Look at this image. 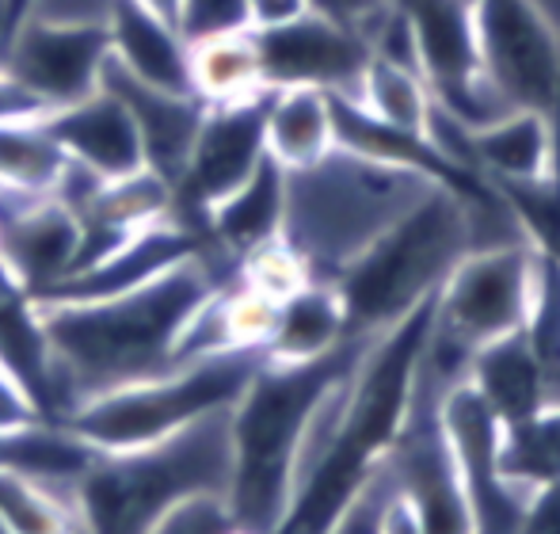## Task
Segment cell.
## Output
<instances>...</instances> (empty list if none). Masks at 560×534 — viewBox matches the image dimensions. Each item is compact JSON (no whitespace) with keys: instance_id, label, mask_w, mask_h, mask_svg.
Returning <instances> with one entry per match:
<instances>
[{"instance_id":"cell-8","label":"cell","mask_w":560,"mask_h":534,"mask_svg":"<svg viewBox=\"0 0 560 534\" xmlns=\"http://www.w3.org/2000/svg\"><path fill=\"white\" fill-rule=\"evenodd\" d=\"M480 69L508 112H560V31L534 0H472Z\"/></svg>"},{"instance_id":"cell-37","label":"cell","mask_w":560,"mask_h":534,"mask_svg":"<svg viewBox=\"0 0 560 534\" xmlns=\"http://www.w3.org/2000/svg\"><path fill=\"white\" fill-rule=\"evenodd\" d=\"M518 534H560V481L530 489Z\"/></svg>"},{"instance_id":"cell-38","label":"cell","mask_w":560,"mask_h":534,"mask_svg":"<svg viewBox=\"0 0 560 534\" xmlns=\"http://www.w3.org/2000/svg\"><path fill=\"white\" fill-rule=\"evenodd\" d=\"M385 534H420V527H416V520H412V512H408V504L397 497V489L389 492V504H385Z\"/></svg>"},{"instance_id":"cell-41","label":"cell","mask_w":560,"mask_h":534,"mask_svg":"<svg viewBox=\"0 0 560 534\" xmlns=\"http://www.w3.org/2000/svg\"><path fill=\"white\" fill-rule=\"evenodd\" d=\"M553 130H557V172H553V176H560V112H557V119H553Z\"/></svg>"},{"instance_id":"cell-27","label":"cell","mask_w":560,"mask_h":534,"mask_svg":"<svg viewBox=\"0 0 560 534\" xmlns=\"http://www.w3.org/2000/svg\"><path fill=\"white\" fill-rule=\"evenodd\" d=\"M359 100L362 107L377 115V119L393 123V127L405 130H423L428 134V115H431V92L423 84L420 69L408 66V61H393L382 54H370L366 73L359 84Z\"/></svg>"},{"instance_id":"cell-19","label":"cell","mask_w":560,"mask_h":534,"mask_svg":"<svg viewBox=\"0 0 560 534\" xmlns=\"http://www.w3.org/2000/svg\"><path fill=\"white\" fill-rule=\"evenodd\" d=\"M282 218H287V169L267 156L233 195H225L207 218H202V241L229 264L244 260L259 245L282 237Z\"/></svg>"},{"instance_id":"cell-28","label":"cell","mask_w":560,"mask_h":534,"mask_svg":"<svg viewBox=\"0 0 560 534\" xmlns=\"http://www.w3.org/2000/svg\"><path fill=\"white\" fill-rule=\"evenodd\" d=\"M81 527L84 523L73 492L0 469V531L4 534H77Z\"/></svg>"},{"instance_id":"cell-42","label":"cell","mask_w":560,"mask_h":534,"mask_svg":"<svg viewBox=\"0 0 560 534\" xmlns=\"http://www.w3.org/2000/svg\"><path fill=\"white\" fill-rule=\"evenodd\" d=\"M27 4H31V0H15V8H20L23 15H27Z\"/></svg>"},{"instance_id":"cell-31","label":"cell","mask_w":560,"mask_h":534,"mask_svg":"<svg viewBox=\"0 0 560 534\" xmlns=\"http://www.w3.org/2000/svg\"><path fill=\"white\" fill-rule=\"evenodd\" d=\"M389 474L385 466L343 504V512L328 523L325 534H385V504H389Z\"/></svg>"},{"instance_id":"cell-24","label":"cell","mask_w":560,"mask_h":534,"mask_svg":"<svg viewBox=\"0 0 560 534\" xmlns=\"http://www.w3.org/2000/svg\"><path fill=\"white\" fill-rule=\"evenodd\" d=\"M187 84L202 107L244 104L267 92L259 46L248 27L222 31V35L191 38L187 54Z\"/></svg>"},{"instance_id":"cell-4","label":"cell","mask_w":560,"mask_h":534,"mask_svg":"<svg viewBox=\"0 0 560 534\" xmlns=\"http://www.w3.org/2000/svg\"><path fill=\"white\" fill-rule=\"evenodd\" d=\"M229 477V413H214L133 451H100L73 500L89 534H145L179 500L207 492L225 497Z\"/></svg>"},{"instance_id":"cell-11","label":"cell","mask_w":560,"mask_h":534,"mask_svg":"<svg viewBox=\"0 0 560 534\" xmlns=\"http://www.w3.org/2000/svg\"><path fill=\"white\" fill-rule=\"evenodd\" d=\"M264 96L244 100V104L207 107L202 112L187 164L179 172L176 187H172V195H176V218L184 225H191L195 233L202 230V218L267 161Z\"/></svg>"},{"instance_id":"cell-25","label":"cell","mask_w":560,"mask_h":534,"mask_svg":"<svg viewBox=\"0 0 560 534\" xmlns=\"http://www.w3.org/2000/svg\"><path fill=\"white\" fill-rule=\"evenodd\" d=\"M69 169L46 115L0 123V187L15 195H54Z\"/></svg>"},{"instance_id":"cell-2","label":"cell","mask_w":560,"mask_h":534,"mask_svg":"<svg viewBox=\"0 0 560 534\" xmlns=\"http://www.w3.org/2000/svg\"><path fill=\"white\" fill-rule=\"evenodd\" d=\"M370 340H347L313 363H271L264 359L241 400L229 408L233 436V477L229 512L236 531L279 534L294 500L302 443L325 397L354 371Z\"/></svg>"},{"instance_id":"cell-26","label":"cell","mask_w":560,"mask_h":534,"mask_svg":"<svg viewBox=\"0 0 560 534\" xmlns=\"http://www.w3.org/2000/svg\"><path fill=\"white\" fill-rule=\"evenodd\" d=\"M495 466L503 481L530 492L549 481H560V405L538 408L515 423H500Z\"/></svg>"},{"instance_id":"cell-40","label":"cell","mask_w":560,"mask_h":534,"mask_svg":"<svg viewBox=\"0 0 560 534\" xmlns=\"http://www.w3.org/2000/svg\"><path fill=\"white\" fill-rule=\"evenodd\" d=\"M138 4H145L149 12L164 15V20L179 23V4H184V0H138Z\"/></svg>"},{"instance_id":"cell-12","label":"cell","mask_w":560,"mask_h":534,"mask_svg":"<svg viewBox=\"0 0 560 534\" xmlns=\"http://www.w3.org/2000/svg\"><path fill=\"white\" fill-rule=\"evenodd\" d=\"M439 420H443L450 451H454L477 534H518L530 492L503 481L500 466H495L500 420L485 405V397L472 390L469 379H457L443 390V397H439Z\"/></svg>"},{"instance_id":"cell-17","label":"cell","mask_w":560,"mask_h":534,"mask_svg":"<svg viewBox=\"0 0 560 534\" xmlns=\"http://www.w3.org/2000/svg\"><path fill=\"white\" fill-rule=\"evenodd\" d=\"M100 84L112 89L126 104V112H130L133 127L141 134V149H145V169H153L156 176H164L176 187L207 107L191 92L149 89V84L133 81L118 66H112V58H107Z\"/></svg>"},{"instance_id":"cell-22","label":"cell","mask_w":560,"mask_h":534,"mask_svg":"<svg viewBox=\"0 0 560 534\" xmlns=\"http://www.w3.org/2000/svg\"><path fill=\"white\" fill-rule=\"evenodd\" d=\"M264 146L279 169L298 172L325 161L336 149L332 107L320 89H267Z\"/></svg>"},{"instance_id":"cell-5","label":"cell","mask_w":560,"mask_h":534,"mask_svg":"<svg viewBox=\"0 0 560 534\" xmlns=\"http://www.w3.org/2000/svg\"><path fill=\"white\" fill-rule=\"evenodd\" d=\"M435 184L405 169L332 149L310 169L287 172L282 241L302 256L310 279L332 282L385 225Z\"/></svg>"},{"instance_id":"cell-18","label":"cell","mask_w":560,"mask_h":534,"mask_svg":"<svg viewBox=\"0 0 560 534\" xmlns=\"http://www.w3.org/2000/svg\"><path fill=\"white\" fill-rule=\"evenodd\" d=\"M107 58L126 77L149 84V89L191 92L187 84V54L191 38L179 31V23L149 12L138 0H115L104 23Z\"/></svg>"},{"instance_id":"cell-1","label":"cell","mask_w":560,"mask_h":534,"mask_svg":"<svg viewBox=\"0 0 560 534\" xmlns=\"http://www.w3.org/2000/svg\"><path fill=\"white\" fill-rule=\"evenodd\" d=\"M236 267L202 245L156 279L92 302H38L50 344L46 416L66 420L77 405L172 367V351L202 302Z\"/></svg>"},{"instance_id":"cell-23","label":"cell","mask_w":560,"mask_h":534,"mask_svg":"<svg viewBox=\"0 0 560 534\" xmlns=\"http://www.w3.org/2000/svg\"><path fill=\"white\" fill-rule=\"evenodd\" d=\"M465 379L472 382L485 405L495 413L500 423H515L534 416L538 408H546V394H541V374L534 363V351L526 344V333L500 336V340L485 344L469 356Z\"/></svg>"},{"instance_id":"cell-33","label":"cell","mask_w":560,"mask_h":534,"mask_svg":"<svg viewBox=\"0 0 560 534\" xmlns=\"http://www.w3.org/2000/svg\"><path fill=\"white\" fill-rule=\"evenodd\" d=\"M313 8L325 15H332L336 23H343V27H351L354 35L374 38V31L382 27V20L389 15V4L385 0H313Z\"/></svg>"},{"instance_id":"cell-15","label":"cell","mask_w":560,"mask_h":534,"mask_svg":"<svg viewBox=\"0 0 560 534\" xmlns=\"http://www.w3.org/2000/svg\"><path fill=\"white\" fill-rule=\"evenodd\" d=\"M81 260V218L54 195L0 187V264L31 298L50 294Z\"/></svg>"},{"instance_id":"cell-32","label":"cell","mask_w":560,"mask_h":534,"mask_svg":"<svg viewBox=\"0 0 560 534\" xmlns=\"http://www.w3.org/2000/svg\"><path fill=\"white\" fill-rule=\"evenodd\" d=\"M241 27H244V0H184L179 4V31L187 38H207Z\"/></svg>"},{"instance_id":"cell-36","label":"cell","mask_w":560,"mask_h":534,"mask_svg":"<svg viewBox=\"0 0 560 534\" xmlns=\"http://www.w3.org/2000/svg\"><path fill=\"white\" fill-rule=\"evenodd\" d=\"M310 12H317L313 0H244V27L259 35V31L287 27V23L302 20Z\"/></svg>"},{"instance_id":"cell-10","label":"cell","mask_w":560,"mask_h":534,"mask_svg":"<svg viewBox=\"0 0 560 534\" xmlns=\"http://www.w3.org/2000/svg\"><path fill=\"white\" fill-rule=\"evenodd\" d=\"M400 12L408 15L412 31L416 69L446 115L469 130L508 115L480 69L472 0H408Z\"/></svg>"},{"instance_id":"cell-7","label":"cell","mask_w":560,"mask_h":534,"mask_svg":"<svg viewBox=\"0 0 560 534\" xmlns=\"http://www.w3.org/2000/svg\"><path fill=\"white\" fill-rule=\"evenodd\" d=\"M534 279H538V253L526 241L469 248L439 287L423 371L439 386L465 379L472 351L526 325Z\"/></svg>"},{"instance_id":"cell-39","label":"cell","mask_w":560,"mask_h":534,"mask_svg":"<svg viewBox=\"0 0 560 534\" xmlns=\"http://www.w3.org/2000/svg\"><path fill=\"white\" fill-rule=\"evenodd\" d=\"M23 12L15 8V0H0V69H4V58H8V46H12V35L20 27Z\"/></svg>"},{"instance_id":"cell-6","label":"cell","mask_w":560,"mask_h":534,"mask_svg":"<svg viewBox=\"0 0 560 534\" xmlns=\"http://www.w3.org/2000/svg\"><path fill=\"white\" fill-rule=\"evenodd\" d=\"M264 359V348H233L222 356L168 367L161 374L89 397L66 416V423L96 451H133L176 436L202 416L229 413Z\"/></svg>"},{"instance_id":"cell-14","label":"cell","mask_w":560,"mask_h":534,"mask_svg":"<svg viewBox=\"0 0 560 534\" xmlns=\"http://www.w3.org/2000/svg\"><path fill=\"white\" fill-rule=\"evenodd\" d=\"M107 66L104 27L89 23H54L23 15L8 46L4 69L46 107H66L89 96Z\"/></svg>"},{"instance_id":"cell-16","label":"cell","mask_w":560,"mask_h":534,"mask_svg":"<svg viewBox=\"0 0 560 534\" xmlns=\"http://www.w3.org/2000/svg\"><path fill=\"white\" fill-rule=\"evenodd\" d=\"M54 138L61 141L66 156L100 179H118L145 169V149L141 134L133 127L126 104L112 89L96 84L89 96L73 100L66 107L46 112Z\"/></svg>"},{"instance_id":"cell-43","label":"cell","mask_w":560,"mask_h":534,"mask_svg":"<svg viewBox=\"0 0 560 534\" xmlns=\"http://www.w3.org/2000/svg\"><path fill=\"white\" fill-rule=\"evenodd\" d=\"M233 534H244V531H233Z\"/></svg>"},{"instance_id":"cell-30","label":"cell","mask_w":560,"mask_h":534,"mask_svg":"<svg viewBox=\"0 0 560 534\" xmlns=\"http://www.w3.org/2000/svg\"><path fill=\"white\" fill-rule=\"evenodd\" d=\"M233 531L236 520L229 512V500L218 497V492H207V497H187L179 504H172L145 534H233Z\"/></svg>"},{"instance_id":"cell-20","label":"cell","mask_w":560,"mask_h":534,"mask_svg":"<svg viewBox=\"0 0 560 534\" xmlns=\"http://www.w3.org/2000/svg\"><path fill=\"white\" fill-rule=\"evenodd\" d=\"M465 156L485 179H541L557 172V130L549 115L508 112L465 127Z\"/></svg>"},{"instance_id":"cell-9","label":"cell","mask_w":560,"mask_h":534,"mask_svg":"<svg viewBox=\"0 0 560 534\" xmlns=\"http://www.w3.org/2000/svg\"><path fill=\"white\" fill-rule=\"evenodd\" d=\"M443 390L446 386H439L420 363L412 408H408L405 431L385 458V474H389L397 497L408 504L420 534H477L454 451H450L443 420H439Z\"/></svg>"},{"instance_id":"cell-21","label":"cell","mask_w":560,"mask_h":534,"mask_svg":"<svg viewBox=\"0 0 560 534\" xmlns=\"http://www.w3.org/2000/svg\"><path fill=\"white\" fill-rule=\"evenodd\" d=\"M347 344V313L332 282L310 279L279 302L275 328L264 344L271 363H313Z\"/></svg>"},{"instance_id":"cell-34","label":"cell","mask_w":560,"mask_h":534,"mask_svg":"<svg viewBox=\"0 0 560 534\" xmlns=\"http://www.w3.org/2000/svg\"><path fill=\"white\" fill-rule=\"evenodd\" d=\"M38 416H43V408H38L35 394H31V390L23 386V382L15 379L4 363H0V436H4V431L23 428V423H31V420H38Z\"/></svg>"},{"instance_id":"cell-35","label":"cell","mask_w":560,"mask_h":534,"mask_svg":"<svg viewBox=\"0 0 560 534\" xmlns=\"http://www.w3.org/2000/svg\"><path fill=\"white\" fill-rule=\"evenodd\" d=\"M115 0H31L27 15L54 23H89V27H104L107 12Z\"/></svg>"},{"instance_id":"cell-29","label":"cell","mask_w":560,"mask_h":534,"mask_svg":"<svg viewBox=\"0 0 560 534\" xmlns=\"http://www.w3.org/2000/svg\"><path fill=\"white\" fill-rule=\"evenodd\" d=\"M500 191L511 222L541 260L560 267V176L541 179H488Z\"/></svg>"},{"instance_id":"cell-13","label":"cell","mask_w":560,"mask_h":534,"mask_svg":"<svg viewBox=\"0 0 560 534\" xmlns=\"http://www.w3.org/2000/svg\"><path fill=\"white\" fill-rule=\"evenodd\" d=\"M256 46L267 89H320L328 96H359L370 61L366 38L325 12L259 31Z\"/></svg>"},{"instance_id":"cell-3","label":"cell","mask_w":560,"mask_h":534,"mask_svg":"<svg viewBox=\"0 0 560 534\" xmlns=\"http://www.w3.org/2000/svg\"><path fill=\"white\" fill-rule=\"evenodd\" d=\"M469 248H477L472 207L431 187L385 225L332 279L347 313V340H374L408 310L435 294Z\"/></svg>"}]
</instances>
